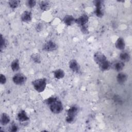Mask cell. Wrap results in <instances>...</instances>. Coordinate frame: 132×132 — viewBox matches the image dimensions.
<instances>
[{
  "label": "cell",
  "instance_id": "6da1fadb",
  "mask_svg": "<svg viewBox=\"0 0 132 132\" xmlns=\"http://www.w3.org/2000/svg\"><path fill=\"white\" fill-rule=\"evenodd\" d=\"M45 102L50 106L51 111L54 113H59L63 110L62 103L56 97H50L45 101Z\"/></svg>",
  "mask_w": 132,
  "mask_h": 132
},
{
  "label": "cell",
  "instance_id": "7a4b0ae2",
  "mask_svg": "<svg viewBox=\"0 0 132 132\" xmlns=\"http://www.w3.org/2000/svg\"><path fill=\"white\" fill-rule=\"evenodd\" d=\"M32 84L35 89L38 92H43L46 86V80L45 78L36 79L32 82Z\"/></svg>",
  "mask_w": 132,
  "mask_h": 132
},
{
  "label": "cell",
  "instance_id": "3957f363",
  "mask_svg": "<svg viewBox=\"0 0 132 132\" xmlns=\"http://www.w3.org/2000/svg\"><path fill=\"white\" fill-rule=\"evenodd\" d=\"M78 107L75 105H73L70 107V108L68 110L67 117L66 118V121L68 123H71L74 121L78 112Z\"/></svg>",
  "mask_w": 132,
  "mask_h": 132
},
{
  "label": "cell",
  "instance_id": "277c9868",
  "mask_svg": "<svg viewBox=\"0 0 132 132\" xmlns=\"http://www.w3.org/2000/svg\"><path fill=\"white\" fill-rule=\"evenodd\" d=\"M12 80L15 84L18 85H22L25 82L26 77L22 74L18 73L13 77Z\"/></svg>",
  "mask_w": 132,
  "mask_h": 132
},
{
  "label": "cell",
  "instance_id": "5b68a950",
  "mask_svg": "<svg viewBox=\"0 0 132 132\" xmlns=\"http://www.w3.org/2000/svg\"><path fill=\"white\" fill-rule=\"evenodd\" d=\"M94 59L98 65H100L103 62L107 60L106 57L103 53L100 52H97L94 54Z\"/></svg>",
  "mask_w": 132,
  "mask_h": 132
},
{
  "label": "cell",
  "instance_id": "8992f818",
  "mask_svg": "<svg viewBox=\"0 0 132 132\" xmlns=\"http://www.w3.org/2000/svg\"><path fill=\"white\" fill-rule=\"evenodd\" d=\"M57 48L56 44L52 41H48L43 46V50L47 52H52L56 50Z\"/></svg>",
  "mask_w": 132,
  "mask_h": 132
},
{
  "label": "cell",
  "instance_id": "52a82bcc",
  "mask_svg": "<svg viewBox=\"0 0 132 132\" xmlns=\"http://www.w3.org/2000/svg\"><path fill=\"white\" fill-rule=\"evenodd\" d=\"M89 18L87 14H82L81 16H80L79 18H77V19H75V22L79 25L80 27H82L83 26L86 25V24L88 22Z\"/></svg>",
  "mask_w": 132,
  "mask_h": 132
},
{
  "label": "cell",
  "instance_id": "ba28073f",
  "mask_svg": "<svg viewBox=\"0 0 132 132\" xmlns=\"http://www.w3.org/2000/svg\"><path fill=\"white\" fill-rule=\"evenodd\" d=\"M95 5L96 7L95 14L97 17H102L103 15V12L102 9V2L101 1H95Z\"/></svg>",
  "mask_w": 132,
  "mask_h": 132
},
{
  "label": "cell",
  "instance_id": "9c48e42d",
  "mask_svg": "<svg viewBox=\"0 0 132 132\" xmlns=\"http://www.w3.org/2000/svg\"><path fill=\"white\" fill-rule=\"evenodd\" d=\"M69 67L72 71L76 73H78L80 70L79 65L75 59H72L69 62Z\"/></svg>",
  "mask_w": 132,
  "mask_h": 132
},
{
  "label": "cell",
  "instance_id": "30bf717a",
  "mask_svg": "<svg viewBox=\"0 0 132 132\" xmlns=\"http://www.w3.org/2000/svg\"><path fill=\"white\" fill-rule=\"evenodd\" d=\"M21 20L23 22L28 23L31 21L32 19V14L30 11H25L21 15Z\"/></svg>",
  "mask_w": 132,
  "mask_h": 132
},
{
  "label": "cell",
  "instance_id": "8fae6325",
  "mask_svg": "<svg viewBox=\"0 0 132 132\" xmlns=\"http://www.w3.org/2000/svg\"><path fill=\"white\" fill-rule=\"evenodd\" d=\"M18 118L21 122H25L29 119L26 112L24 110H21L18 113Z\"/></svg>",
  "mask_w": 132,
  "mask_h": 132
},
{
  "label": "cell",
  "instance_id": "7c38bea8",
  "mask_svg": "<svg viewBox=\"0 0 132 132\" xmlns=\"http://www.w3.org/2000/svg\"><path fill=\"white\" fill-rule=\"evenodd\" d=\"M51 3L47 1H42L39 3L40 8L43 11H47L51 8Z\"/></svg>",
  "mask_w": 132,
  "mask_h": 132
},
{
  "label": "cell",
  "instance_id": "4fadbf2b",
  "mask_svg": "<svg viewBox=\"0 0 132 132\" xmlns=\"http://www.w3.org/2000/svg\"><path fill=\"white\" fill-rule=\"evenodd\" d=\"M115 46L119 50H124L125 47V43L124 39L122 38H118L115 43Z\"/></svg>",
  "mask_w": 132,
  "mask_h": 132
},
{
  "label": "cell",
  "instance_id": "5bb4252c",
  "mask_svg": "<svg viewBox=\"0 0 132 132\" xmlns=\"http://www.w3.org/2000/svg\"><path fill=\"white\" fill-rule=\"evenodd\" d=\"M75 21V19L72 15H68L65 16L63 19V21L65 24L68 26L71 25Z\"/></svg>",
  "mask_w": 132,
  "mask_h": 132
},
{
  "label": "cell",
  "instance_id": "9a60e30c",
  "mask_svg": "<svg viewBox=\"0 0 132 132\" xmlns=\"http://www.w3.org/2000/svg\"><path fill=\"white\" fill-rule=\"evenodd\" d=\"M117 80L119 84H123L127 80V75L124 73H120L117 75Z\"/></svg>",
  "mask_w": 132,
  "mask_h": 132
},
{
  "label": "cell",
  "instance_id": "2e32d148",
  "mask_svg": "<svg viewBox=\"0 0 132 132\" xmlns=\"http://www.w3.org/2000/svg\"><path fill=\"white\" fill-rule=\"evenodd\" d=\"M10 120L9 116L5 113H3L2 114L1 117V123L3 125H6L9 123Z\"/></svg>",
  "mask_w": 132,
  "mask_h": 132
},
{
  "label": "cell",
  "instance_id": "e0dca14e",
  "mask_svg": "<svg viewBox=\"0 0 132 132\" xmlns=\"http://www.w3.org/2000/svg\"><path fill=\"white\" fill-rule=\"evenodd\" d=\"M53 73L54 77L58 79L62 78L65 75L64 71L61 69H57L55 70Z\"/></svg>",
  "mask_w": 132,
  "mask_h": 132
},
{
  "label": "cell",
  "instance_id": "ac0fdd59",
  "mask_svg": "<svg viewBox=\"0 0 132 132\" xmlns=\"http://www.w3.org/2000/svg\"><path fill=\"white\" fill-rule=\"evenodd\" d=\"M11 68L12 71H16L20 69V65L19 61L18 59H15L13 61H12L11 63Z\"/></svg>",
  "mask_w": 132,
  "mask_h": 132
},
{
  "label": "cell",
  "instance_id": "d6986e66",
  "mask_svg": "<svg viewBox=\"0 0 132 132\" xmlns=\"http://www.w3.org/2000/svg\"><path fill=\"white\" fill-rule=\"evenodd\" d=\"M120 58L122 61L126 62V61H128L130 60V57L129 54L127 52H124L120 54Z\"/></svg>",
  "mask_w": 132,
  "mask_h": 132
},
{
  "label": "cell",
  "instance_id": "ffe728a7",
  "mask_svg": "<svg viewBox=\"0 0 132 132\" xmlns=\"http://www.w3.org/2000/svg\"><path fill=\"white\" fill-rule=\"evenodd\" d=\"M100 68L102 71H107L108 70L110 67V63L109 62V61L107 60L104 62H103L102 64H101L100 65H99Z\"/></svg>",
  "mask_w": 132,
  "mask_h": 132
},
{
  "label": "cell",
  "instance_id": "44dd1931",
  "mask_svg": "<svg viewBox=\"0 0 132 132\" xmlns=\"http://www.w3.org/2000/svg\"><path fill=\"white\" fill-rule=\"evenodd\" d=\"M114 69L117 71H120L123 70V68L124 67V63L122 61H119L116 63L114 64Z\"/></svg>",
  "mask_w": 132,
  "mask_h": 132
},
{
  "label": "cell",
  "instance_id": "7402d4cb",
  "mask_svg": "<svg viewBox=\"0 0 132 132\" xmlns=\"http://www.w3.org/2000/svg\"><path fill=\"white\" fill-rule=\"evenodd\" d=\"M20 1L12 0V1H10L9 2V6L11 8L14 9L18 7L19 5L20 4Z\"/></svg>",
  "mask_w": 132,
  "mask_h": 132
},
{
  "label": "cell",
  "instance_id": "603a6c76",
  "mask_svg": "<svg viewBox=\"0 0 132 132\" xmlns=\"http://www.w3.org/2000/svg\"><path fill=\"white\" fill-rule=\"evenodd\" d=\"M31 58L36 63H40L41 60H40V57L39 55L38 54H34L31 55Z\"/></svg>",
  "mask_w": 132,
  "mask_h": 132
},
{
  "label": "cell",
  "instance_id": "cb8c5ba5",
  "mask_svg": "<svg viewBox=\"0 0 132 132\" xmlns=\"http://www.w3.org/2000/svg\"><path fill=\"white\" fill-rule=\"evenodd\" d=\"M1 50L2 51L3 50V48H4L5 46H6V41L5 40V39L3 38V36L1 35Z\"/></svg>",
  "mask_w": 132,
  "mask_h": 132
},
{
  "label": "cell",
  "instance_id": "d4e9b609",
  "mask_svg": "<svg viewBox=\"0 0 132 132\" xmlns=\"http://www.w3.org/2000/svg\"><path fill=\"white\" fill-rule=\"evenodd\" d=\"M36 1H34V0L27 1L26 2V4H27V6L30 8L34 7L36 5Z\"/></svg>",
  "mask_w": 132,
  "mask_h": 132
},
{
  "label": "cell",
  "instance_id": "484cf974",
  "mask_svg": "<svg viewBox=\"0 0 132 132\" xmlns=\"http://www.w3.org/2000/svg\"><path fill=\"white\" fill-rule=\"evenodd\" d=\"M6 82V78L5 75L1 74L0 75V82L1 84H5Z\"/></svg>",
  "mask_w": 132,
  "mask_h": 132
},
{
  "label": "cell",
  "instance_id": "4316f807",
  "mask_svg": "<svg viewBox=\"0 0 132 132\" xmlns=\"http://www.w3.org/2000/svg\"><path fill=\"white\" fill-rule=\"evenodd\" d=\"M18 126L15 124H13L11 125L10 127V131H16L18 130Z\"/></svg>",
  "mask_w": 132,
  "mask_h": 132
},
{
  "label": "cell",
  "instance_id": "83f0119b",
  "mask_svg": "<svg viewBox=\"0 0 132 132\" xmlns=\"http://www.w3.org/2000/svg\"><path fill=\"white\" fill-rule=\"evenodd\" d=\"M36 29L37 31H41L42 29V24L41 23H39V24H37Z\"/></svg>",
  "mask_w": 132,
  "mask_h": 132
}]
</instances>
